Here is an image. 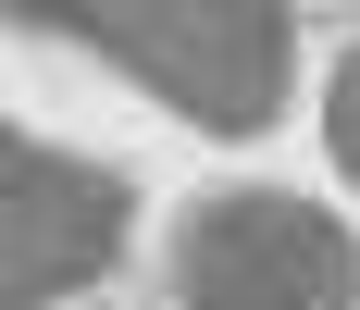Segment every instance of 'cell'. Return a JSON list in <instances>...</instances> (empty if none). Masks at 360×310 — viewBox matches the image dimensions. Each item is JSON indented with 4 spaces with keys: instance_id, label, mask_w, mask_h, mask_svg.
I'll return each mask as SVG.
<instances>
[{
    "instance_id": "obj_1",
    "label": "cell",
    "mask_w": 360,
    "mask_h": 310,
    "mask_svg": "<svg viewBox=\"0 0 360 310\" xmlns=\"http://www.w3.org/2000/svg\"><path fill=\"white\" fill-rule=\"evenodd\" d=\"M13 13L87 37L212 137H261L286 112V0H13Z\"/></svg>"
},
{
    "instance_id": "obj_2",
    "label": "cell",
    "mask_w": 360,
    "mask_h": 310,
    "mask_svg": "<svg viewBox=\"0 0 360 310\" xmlns=\"http://www.w3.org/2000/svg\"><path fill=\"white\" fill-rule=\"evenodd\" d=\"M174 298L186 310H360L348 273V224L286 186H236L199 199L174 236Z\"/></svg>"
},
{
    "instance_id": "obj_3",
    "label": "cell",
    "mask_w": 360,
    "mask_h": 310,
    "mask_svg": "<svg viewBox=\"0 0 360 310\" xmlns=\"http://www.w3.org/2000/svg\"><path fill=\"white\" fill-rule=\"evenodd\" d=\"M124 224H137V186H124V174L13 137L0 149V310H50L87 273H112Z\"/></svg>"
},
{
    "instance_id": "obj_4",
    "label": "cell",
    "mask_w": 360,
    "mask_h": 310,
    "mask_svg": "<svg viewBox=\"0 0 360 310\" xmlns=\"http://www.w3.org/2000/svg\"><path fill=\"white\" fill-rule=\"evenodd\" d=\"M323 124H335V162H348V186H360V50L335 63V100H323Z\"/></svg>"
}]
</instances>
